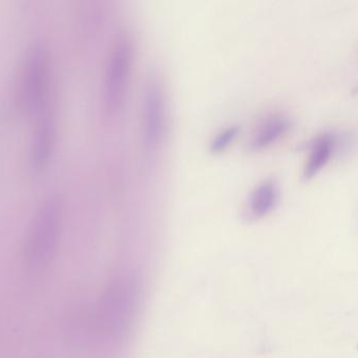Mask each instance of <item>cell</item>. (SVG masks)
<instances>
[{"instance_id": "1", "label": "cell", "mask_w": 358, "mask_h": 358, "mask_svg": "<svg viewBox=\"0 0 358 358\" xmlns=\"http://www.w3.org/2000/svg\"><path fill=\"white\" fill-rule=\"evenodd\" d=\"M62 217L64 209L58 196H49L37 209L24 242V259L31 269H43L55 257L62 234Z\"/></svg>"}, {"instance_id": "2", "label": "cell", "mask_w": 358, "mask_h": 358, "mask_svg": "<svg viewBox=\"0 0 358 358\" xmlns=\"http://www.w3.org/2000/svg\"><path fill=\"white\" fill-rule=\"evenodd\" d=\"M139 299V280L133 272H122L108 282L100 305L102 327L108 335L122 336L129 330Z\"/></svg>"}, {"instance_id": "3", "label": "cell", "mask_w": 358, "mask_h": 358, "mask_svg": "<svg viewBox=\"0 0 358 358\" xmlns=\"http://www.w3.org/2000/svg\"><path fill=\"white\" fill-rule=\"evenodd\" d=\"M49 66V52L45 45H31L24 56L18 90L20 104L30 114H38L45 108Z\"/></svg>"}, {"instance_id": "4", "label": "cell", "mask_w": 358, "mask_h": 358, "mask_svg": "<svg viewBox=\"0 0 358 358\" xmlns=\"http://www.w3.org/2000/svg\"><path fill=\"white\" fill-rule=\"evenodd\" d=\"M133 62V48L129 39L121 38L110 52L103 83V102L106 110L116 112L122 106L129 85Z\"/></svg>"}, {"instance_id": "5", "label": "cell", "mask_w": 358, "mask_h": 358, "mask_svg": "<svg viewBox=\"0 0 358 358\" xmlns=\"http://www.w3.org/2000/svg\"><path fill=\"white\" fill-rule=\"evenodd\" d=\"M165 101L162 87L152 80L146 85L142 110V129L146 146L155 150L160 145L165 131Z\"/></svg>"}, {"instance_id": "6", "label": "cell", "mask_w": 358, "mask_h": 358, "mask_svg": "<svg viewBox=\"0 0 358 358\" xmlns=\"http://www.w3.org/2000/svg\"><path fill=\"white\" fill-rule=\"evenodd\" d=\"M38 114L39 118L31 139L29 152V161L35 171L43 169L49 163L56 138L55 117L47 108Z\"/></svg>"}, {"instance_id": "7", "label": "cell", "mask_w": 358, "mask_h": 358, "mask_svg": "<svg viewBox=\"0 0 358 358\" xmlns=\"http://www.w3.org/2000/svg\"><path fill=\"white\" fill-rule=\"evenodd\" d=\"M289 121L284 117H274L266 121L253 136L250 146L252 150H261L275 143L289 129Z\"/></svg>"}, {"instance_id": "8", "label": "cell", "mask_w": 358, "mask_h": 358, "mask_svg": "<svg viewBox=\"0 0 358 358\" xmlns=\"http://www.w3.org/2000/svg\"><path fill=\"white\" fill-rule=\"evenodd\" d=\"M278 190L272 181H265L259 184L251 196L249 210L255 217H262L268 215L275 206Z\"/></svg>"}, {"instance_id": "9", "label": "cell", "mask_w": 358, "mask_h": 358, "mask_svg": "<svg viewBox=\"0 0 358 358\" xmlns=\"http://www.w3.org/2000/svg\"><path fill=\"white\" fill-rule=\"evenodd\" d=\"M333 145L334 142L330 136H324L314 143L307 164L303 169L305 179H310L315 176L327 164L332 155Z\"/></svg>"}, {"instance_id": "10", "label": "cell", "mask_w": 358, "mask_h": 358, "mask_svg": "<svg viewBox=\"0 0 358 358\" xmlns=\"http://www.w3.org/2000/svg\"><path fill=\"white\" fill-rule=\"evenodd\" d=\"M238 127H230L223 129L221 133L217 134V137L213 140L210 144V150L213 152H221L226 150L227 146L234 141V138L238 136Z\"/></svg>"}]
</instances>
